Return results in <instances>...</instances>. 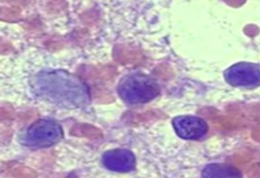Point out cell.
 <instances>
[{
  "instance_id": "3",
  "label": "cell",
  "mask_w": 260,
  "mask_h": 178,
  "mask_svg": "<svg viewBox=\"0 0 260 178\" xmlns=\"http://www.w3.org/2000/svg\"><path fill=\"white\" fill-rule=\"evenodd\" d=\"M64 137L62 126L49 119L33 122L23 133L21 144L30 149H46L58 144Z\"/></svg>"
},
{
  "instance_id": "1",
  "label": "cell",
  "mask_w": 260,
  "mask_h": 178,
  "mask_svg": "<svg viewBox=\"0 0 260 178\" xmlns=\"http://www.w3.org/2000/svg\"><path fill=\"white\" fill-rule=\"evenodd\" d=\"M30 93L36 99L62 108L78 109L90 105L89 87L77 76L57 69H42L29 80Z\"/></svg>"
},
{
  "instance_id": "6",
  "label": "cell",
  "mask_w": 260,
  "mask_h": 178,
  "mask_svg": "<svg viewBox=\"0 0 260 178\" xmlns=\"http://www.w3.org/2000/svg\"><path fill=\"white\" fill-rule=\"evenodd\" d=\"M102 164L110 171L117 173L131 172L136 167L135 155L126 149L107 151L102 156Z\"/></svg>"
},
{
  "instance_id": "2",
  "label": "cell",
  "mask_w": 260,
  "mask_h": 178,
  "mask_svg": "<svg viewBox=\"0 0 260 178\" xmlns=\"http://www.w3.org/2000/svg\"><path fill=\"white\" fill-rule=\"evenodd\" d=\"M160 94L157 82L148 75L133 72L121 78L117 85V95L126 105H143Z\"/></svg>"
},
{
  "instance_id": "7",
  "label": "cell",
  "mask_w": 260,
  "mask_h": 178,
  "mask_svg": "<svg viewBox=\"0 0 260 178\" xmlns=\"http://www.w3.org/2000/svg\"><path fill=\"white\" fill-rule=\"evenodd\" d=\"M202 178H243L236 167L225 163L208 164L202 171Z\"/></svg>"
},
{
  "instance_id": "5",
  "label": "cell",
  "mask_w": 260,
  "mask_h": 178,
  "mask_svg": "<svg viewBox=\"0 0 260 178\" xmlns=\"http://www.w3.org/2000/svg\"><path fill=\"white\" fill-rule=\"evenodd\" d=\"M176 135L186 141H198L206 136L207 123L197 116H178L172 121Z\"/></svg>"
},
{
  "instance_id": "4",
  "label": "cell",
  "mask_w": 260,
  "mask_h": 178,
  "mask_svg": "<svg viewBox=\"0 0 260 178\" xmlns=\"http://www.w3.org/2000/svg\"><path fill=\"white\" fill-rule=\"evenodd\" d=\"M224 79L234 87H257L260 85V66L253 63H238L224 72Z\"/></svg>"
}]
</instances>
